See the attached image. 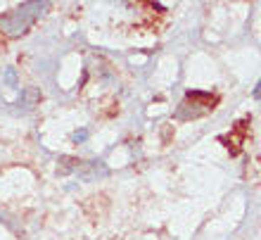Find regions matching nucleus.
I'll return each mask as SVG.
<instances>
[{"label": "nucleus", "mask_w": 261, "mask_h": 240, "mask_svg": "<svg viewBox=\"0 0 261 240\" xmlns=\"http://www.w3.org/2000/svg\"><path fill=\"white\" fill-rule=\"evenodd\" d=\"M5 79H7V83H10V86H14V81H17V76H14V71H12V69L7 71V76H5Z\"/></svg>", "instance_id": "39448f33"}, {"label": "nucleus", "mask_w": 261, "mask_h": 240, "mask_svg": "<svg viewBox=\"0 0 261 240\" xmlns=\"http://www.w3.org/2000/svg\"><path fill=\"white\" fill-rule=\"evenodd\" d=\"M214 105H216V95L202 93V90H193V93H188L186 100L180 103L176 114H178L180 119H195V117L206 114V112H212Z\"/></svg>", "instance_id": "f03ea898"}, {"label": "nucleus", "mask_w": 261, "mask_h": 240, "mask_svg": "<svg viewBox=\"0 0 261 240\" xmlns=\"http://www.w3.org/2000/svg\"><path fill=\"white\" fill-rule=\"evenodd\" d=\"M45 10H48V3H24V5L17 7L14 12L0 17V34L10 36V38L27 34Z\"/></svg>", "instance_id": "f257e3e1"}, {"label": "nucleus", "mask_w": 261, "mask_h": 240, "mask_svg": "<svg viewBox=\"0 0 261 240\" xmlns=\"http://www.w3.org/2000/svg\"><path fill=\"white\" fill-rule=\"evenodd\" d=\"M38 98H41V93H38V90H36V88H29L27 93H24V105H34Z\"/></svg>", "instance_id": "7ed1b4c3"}, {"label": "nucleus", "mask_w": 261, "mask_h": 240, "mask_svg": "<svg viewBox=\"0 0 261 240\" xmlns=\"http://www.w3.org/2000/svg\"><path fill=\"white\" fill-rule=\"evenodd\" d=\"M86 138H88V131H76V133H74L76 143H81V140H86Z\"/></svg>", "instance_id": "20e7f679"}]
</instances>
